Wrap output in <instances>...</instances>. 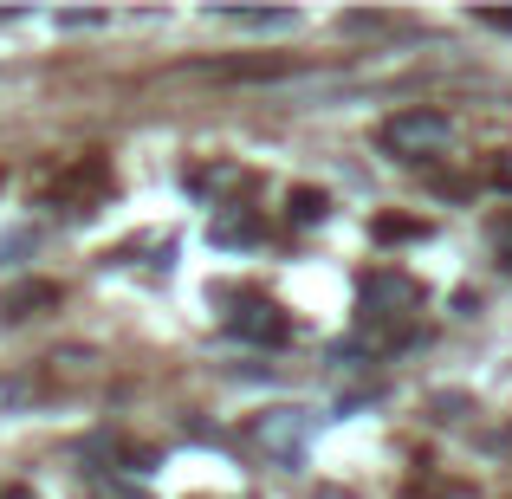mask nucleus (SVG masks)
Listing matches in <instances>:
<instances>
[{
  "instance_id": "obj_6",
  "label": "nucleus",
  "mask_w": 512,
  "mask_h": 499,
  "mask_svg": "<svg viewBox=\"0 0 512 499\" xmlns=\"http://www.w3.org/2000/svg\"><path fill=\"white\" fill-rule=\"evenodd\" d=\"M214 247H247V240H260V227L247 221V214H214Z\"/></svg>"
},
{
  "instance_id": "obj_7",
  "label": "nucleus",
  "mask_w": 512,
  "mask_h": 499,
  "mask_svg": "<svg viewBox=\"0 0 512 499\" xmlns=\"http://www.w3.org/2000/svg\"><path fill=\"white\" fill-rule=\"evenodd\" d=\"M221 20H234V26H292L299 20V13H286V7H273V13H260V7H221Z\"/></svg>"
},
{
  "instance_id": "obj_11",
  "label": "nucleus",
  "mask_w": 512,
  "mask_h": 499,
  "mask_svg": "<svg viewBox=\"0 0 512 499\" xmlns=\"http://www.w3.org/2000/svg\"><path fill=\"white\" fill-rule=\"evenodd\" d=\"M500 188H512V156H500Z\"/></svg>"
},
{
  "instance_id": "obj_9",
  "label": "nucleus",
  "mask_w": 512,
  "mask_h": 499,
  "mask_svg": "<svg viewBox=\"0 0 512 499\" xmlns=\"http://www.w3.org/2000/svg\"><path fill=\"white\" fill-rule=\"evenodd\" d=\"M428 227L422 221H396V214H383V221H376V240H422Z\"/></svg>"
},
{
  "instance_id": "obj_4",
  "label": "nucleus",
  "mask_w": 512,
  "mask_h": 499,
  "mask_svg": "<svg viewBox=\"0 0 512 499\" xmlns=\"http://www.w3.org/2000/svg\"><path fill=\"white\" fill-rule=\"evenodd\" d=\"M312 422H318L312 409H273V415H260L266 454H279V461H299V448H305V435H312Z\"/></svg>"
},
{
  "instance_id": "obj_1",
  "label": "nucleus",
  "mask_w": 512,
  "mask_h": 499,
  "mask_svg": "<svg viewBox=\"0 0 512 499\" xmlns=\"http://www.w3.org/2000/svg\"><path fill=\"white\" fill-rule=\"evenodd\" d=\"M357 305H363V344L370 350H402L415 337V312H422V286L389 266H376L370 279L357 286Z\"/></svg>"
},
{
  "instance_id": "obj_5",
  "label": "nucleus",
  "mask_w": 512,
  "mask_h": 499,
  "mask_svg": "<svg viewBox=\"0 0 512 499\" xmlns=\"http://www.w3.org/2000/svg\"><path fill=\"white\" fill-rule=\"evenodd\" d=\"M39 305H59V292H52V286H13V292H0V318H33Z\"/></svg>"
},
{
  "instance_id": "obj_2",
  "label": "nucleus",
  "mask_w": 512,
  "mask_h": 499,
  "mask_svg": "<svg viewBox=\"0 0 512 499\" xmlns=\"http://www.w3.org/2000/svg\"><path fill=\"white\" fill-rule=\"evenodd\" d=\"M454 137V124L441 111H428V104H415V111H396L383 124V150L402 156V163H422V156H441Z\"/></svg>"
},
{
  "instance_id": "obj_12",
  "label": "nucleus",
  "mask_w": 512,
  "mask_h": 499,
  "mask_svg": "<svg viewBox=\"0 0 512 499\" xmlns=\"http://www.w3.org/2000/svg\"><path fill=\"white\" fill-rule=\"evenodd\" d=\"M0 499H33V493H26V487H7V493H0Z\"/></svg>"
},
{
  "instance_id": "obj_10",
  "label": "nucleus",
  "mask_w": 512,
  "mask_h": 499,
  "mask_svg": "<svg viewBox=\"0 0 512 499\" xmlns=\"http://www.w3.org/2000/svg\"><path fill=\"white\" fill-rule=\"evenodd\" d=\"M480 26H500V33H512V13H500V7H487V13H474Z\"/></svg>"
},
{
  "instance_id": "obj_3",
  "label": "nucleus",
  "mask_w": 512,
  "mask_h": 499,
  "mask_svg": "<svg viewBox=\"0 0 512 499\" xmlns=\"http://www.w3.org/2000/svg\"><path fill=\"white\" fill-rule=\"evenodd\" d=\"M227 331L247 337V344H286L292 337V318L279 312L266 292H234V312H227Z\"/></svg>"
},
{
  "instance_id": "obj_8",
  "label": "nucleus",
  "mask_w": 512,
  "mask_h": 499,
  "mask_svg": "<svg viewBox=\"0 0 512 499\" xmlns=\"http://www.w3.org/2000/svg\"><path fill=\"white\" fill-rule=\"evenodd\" d=\"M331 214V201H325V188H292V221L299 227H312V221H325Z\"/></svg>"
},
{
  "instance_id": "obj_13",
  "label": "nucleus",
  "mask_w": 512,
  "mask_h": 499,
  "mask_svg": "<svg viewBox=\"0 0 512 499\" xmlns=\"http://www.w3.org/2000/svg\"><path fill=\"white\" fill-rule=\"evenodd\" d=\"M506 273H512V253H506Z\"/></svg>"
}]
</instances>
